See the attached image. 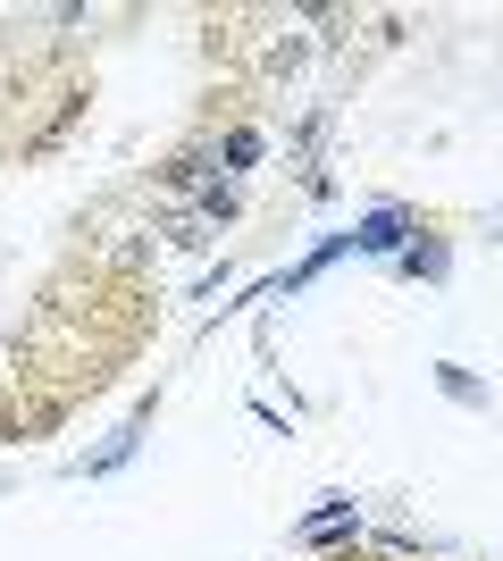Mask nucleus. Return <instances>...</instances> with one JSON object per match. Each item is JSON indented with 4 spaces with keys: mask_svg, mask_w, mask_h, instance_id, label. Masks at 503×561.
I'll list each match as a JSON object with an SVG mask.
<instances>
[{
    "mask_svg": "<svg viewBox=\"0 0 503 561\" xmlns=\"http://www.w3.org/2000/svg\"><path fill=\"white\" fill-rule=\"evenodd\" d=\"M403 227H411L403 210H378V218H369V227L353 234V243H361V252H395V243H403Z\"/></svg>",
    "mask_w": 503,
    "mask_h": 561,
    "instance_id": "f257e3e1",
    "label": "nucleus"
}]
</instances>
